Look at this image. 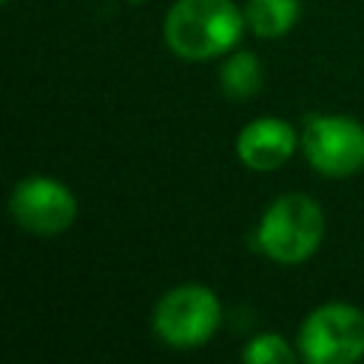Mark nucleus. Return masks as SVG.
Returning <instances> with one entry per match:
<instances>
[{"label": "nucleus", "mask_w": 364, "mask_h": 364, "mask_svg": "<svg viewBox=\"0 0 364 364\" xmlns=\"http://www.w3.org/2000/svg\"><path fill=\"white\" fill-rule=\"evenodd\" d=\"M3 3H9V0H3Z\"/></svg>", "instance_id": "11"}, {"label": "nucleus", "mask_w": 364, "mask_h": 364, "mask_svg": "<svg viewBox=\"0 0 364 364\" xmlns=\"http://www.w3.org/2000/svg\"><path fill=\"white\" fill-rule=\"evenodd\" d=\"M222 91L233 100H247L262 88V63L250 51H236L219 68Z\"/></svg>", "instance_id": "9"}, {"label": "nucleus", "mask_w": 364, "mask_h": 364, "mask_svg": "<svg viewBox=\"0 0 364 364\" xmlns=\"http://www.w3.org/2000/svg\"><path fill=\"white\" fill-rule=\"evenodd\" d=\"M299 350L310 364H353L364 355V313L341 301L316 307L299 330Z\"/></svg>", "instance_id": "4"}, {"label": "nucleus", "mask_w": 364, "mask_h": 364, "mask_svg": "<svg viewBox=\"0 0 364 364\" xmlns=\"http://www.w3.org/2000/svg\"><path fill=\"white\" fill-rule=\"evenodd\" d=\"M222 321V304L210 287L179 284L154 307V333L176 350L202 347Z\"/></svg>", "instance_id": "3"}, {"label": "nucleus", "mask_w": 364, "mask_h": 364, "mask_svg": "<svg viewBox=\"0 0 364 364\" xmlns=\"http://www.w3.org/2000/svg\"><path fill=\"white\" fill-rule=\"evenodd\" d=\"M245 20L259 37H282L299 20V0H247Z\"/></svg>", "instance_id": "8"}, {"label": "nucleus", "mask_w": 364, "mask_h": 364, "mask_svg": "<svg viewBox=\"0 0 364 364\" xmlns=\"http://www.w3.org/2000/svg\"><path fill=\"white\" fill-rule=\"evenodd\" d=\"M301 148L313 171L350 176L364 168V125L350 117H313L301 131Z\"/></svg>", "instance_id": "5"}, {"label": "nucleus", "mask_w": 364, "mask_h": 364, "mask_svg": "<svg viewBox=\"0 0 364 364\" xmlns=\"http://www.w3.org/2000/svg\"><path fill=\"white\" fill-rule=\"evenodd\" d=\"M242 358L250 364H290L296 358V353L279 333H262L245 344Z\"/></svg>", "instance_id": "10"}, {"label": "nucleus", "mask_w": 364, "mask_h": 364, "mask_svg": "<svg viewBox=\"0 0 364 364\" xmlns=\"http://www.w3.org/2000/svg\"><path fill=\"white\" fill-rule=\"evenodd\" d=\"M9 210L23 230L37 236H57L74 225L77 199L63 182L51 176H28L11 191Z\"/></svg>", "instance_id": "6"}, {"label": "nucleus", "mask_w": 364, "mask_h": 364, "mask_svg": "<svg viewBox=\"0 0 364 364\" xmlns=\"http://www.w3.org/2000/svg\"><path fill=\"white\" fill-rule=\"evenodd\" d=\"M296 151V131L276 117H262L239 131L236 154L253 171H276Z\"/></svg>", "instance_id": "7"}, {"label": "nucleus", "mask_w": 364, "mask_h": 364, "mask_svg": "<svg viewBox=\"0 0 364 364\" xmlns=\"http://www.w3.org/2000/svg\"><path fill=\"white\" fill-rule=\"evenodd\" d=\"M245 26L233 0H176L165 17V43L182 60H210L228 54Z\"/></svg>", "instance_id": "1"}, {"label": "nucleus", "mask_w": 364, "mask_h": 364, "mask_svg": "<svg viewBox=\"0 0 364 364\" xmlns=\"http://www.w3.org/2000/svg\"><path fill=\"white\" fill-rule=\"evenodd\" d=\"M324 239V213L304 193H284L262 213L256 228L259 250L282 264L310 259Z\"/></svg>", "instance_id": "2"}]
</instances>
